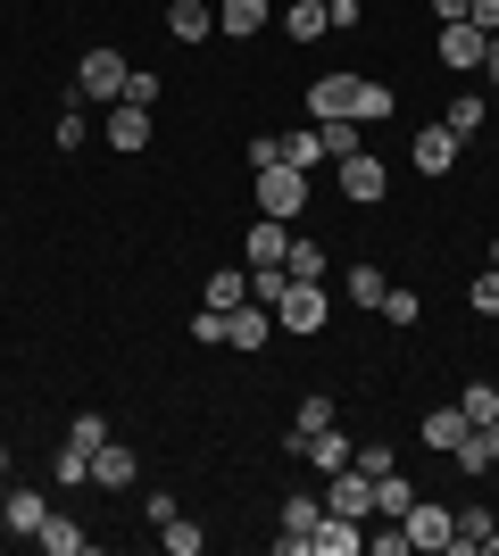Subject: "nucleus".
<instances>
[{"instance_id":"1","label":"nucleus","mask_w":499,"mask_h":556,"mask_svg":"<svg viewBox=\"0 0 499 556\" xmlns=\"http://www.w3.org/2000/svg\"><path fill=\"white\" fill-rule=\"evenodd\" d=\"M309 116H316V125H325V116H358V125H383V116H391V84L333 67V75H316V84H309Z\"/></svg>"},{"instance_id":"2","label":"nucleus","mask_w":499,"mask_h":556,"mask_svg":"<svg viewBox=\"0 0 499 556\" xmlns=\"http://www.w3.org/2000/svg\"><path fill=\"white\" fill-rule=\"evenodd\" d=\"M125 75L134 67H125L117 50H84V59H75V100H84V109H92V100L109 109V100H125Z\"/></svg>"},{"instance_id":"3","label":"nucleus","mask_w":499,"mask_h":556,"mask_svg":"<svg viewBox=\"0 0 499 556\" xmlns=\"http://www.w3.org/2000/svg\"><path fill=\"white\" fill-rule=\"evenodd\" d=\"M250 175H259V184H250L259 191V216H284L291 225V216L309 208V175H300V166H250Z\"/></svg>"},{"instance_id":"4","label":"nucleus","mask_w":499,"mask_h":556,"mask_svg":"<svg viewBox=\"0 0 499 556\" xmlns=\"http://www.w3.org/2000/svg\"><path fill=\"white\" fill-rule=\"evenodd\" d=\"M325 282H291L284 300H275V332H325Z\"/></svg>"},{"instance_id":"5","label":"nucleus","mask_w":499,"mask_h":556,"mask_svg":"<svg viewBox=\"0 0 499 556\" xmlns=\"http://www.w3.org/2000/svg\"><path fill=\"white\" fill-rule=\"evenodd\" d=\"M325 507H333V515H358V523H375V473H358V465L325 473Z\"/></svg>"},{"instance_id":"6","label":"nucleus","mask_w":499,"mask_h":556,"mask_svg":"<svg viewBox=\"0 0 499 556\" xmlns=\"http://www.w3.org/2000/svg\"><path fill=\"white\" fill-rule=\"evenodd\" d=\"M400 523H408V548H441V556L458 548V515H450V507H433V498H416Z\"/></svg>"},{"instance_id":"7","label":"nucleus","mask_w":499,"mask_h":556,"mask_svg":"<svg viewBox=\"0 0 499 556\" xmlns=\"http://www.w3.org/2000/svg\"><path fill=\"white\" fill-rule=\"evenodd\" d=\"M309 556H366V523L358 515H316V532H309Z\"/></svg>"},{"instance_id":"8","label":"nucleus","mask_w":499,"mask_h":556,"mask_svg":"<svg viewBox=\"0 0 499 556\" xmlns=\"http://www.w3.org/2000/svg\"><path fill=\"white\" fill-rule=\"evenodd\" d=\"M333 175H341V200H391V175H383V159H375V150L341 159Z\"/></svg>"},{"instance_id":"9","label":"nucleus","mask_w":499,"mask_h":556,"mask_svg":"<svg viewBox=\"0 0 499 556\" xmlns=\"http://www.w3.org/2000/svg\"><path fill=\"white\" fill-rule=\"evenodd\" d=\"M92 482H100V490H134V482H142V457H134V448L109 432V441L92 448Z\"/></svg>"},{"instance_id":"10","label":"nucleus","mask_w":499,"mask_h":556,"mask_svg":"<svg viewBox=\"0 0 499 556\" xmlns=\"http://www.w3.org/2000/svg\"><path fill=\"white\" fill-rule=\"evenodd\" d=\"M483 59H491V34H483V25H466V17L441 25V67L466 75V67H483Z\"/></svg>"},{"instance_id":"11","label":"nucleus","mask_w":499,"mask_h":556,"mask_svg":"<svg viewBox=\"0 0 499 556\" xmlns=\"http://www.w3.org/2000/svg\"><path fill=\"white\" fill-rule=\"evenodd\" d=\"M266 341H275V307L241 300L234 316H225V349H266Z\"/></svg>"},{"instance_id":"12","label":"nucleus","mask_w":499,"mask_h":556,"mask_svg":"<svg viewBox=\"0 0 499 556\" xmlns=\"http://www.w3.org/2000/svg\"><path fill=\"white\" fill-rule=\"evenodd\" d=\"M266 17H275L266 0H216V34H225V42H259Z\"/></svg>"},{"instance_id":"13","label":"nucleus","mask_w":499,"mask_h":556,"mask_svg":"<svg viewBox=\"0 0 499 556\" xmlns=\"http://www.w3.org/2000/svg\"><path fill=\"white\" fill-rule=\"evenodd\" d=\"M0 523L34 540V532L50 523V498H42V490H17V482H9V490H0Z\"/></svg>"},{"instance_id":"14","label":"nucleus","mask_w":499,"mask_h":556,"mask_svg":"<svg viewBox=\"0 0 499 556\" xmlns=\"http://www.w3.org/2000/svg\"><path fill=\"white\" fill-rule=\"evenodd\" d=\"M458 150H466V141H458L450 125H425V134H416V150H408V159H416V175H450V166H458Z\"/></svg>"},{"instance_id":"15","label":"nucleus","mask_w":499,"mask_h":556,"mask_svg":"<svg viewBox=\"0 0 499 556\" xmlns=\"http://www.w3.org/2000/svg\"><path fill=\"white\" fill-rule=\"evenodd\" d=\"M166 34H175V42H209L216 34V0H166Z\"/></svg>"},{"instance_id":"16","label":"nucleus","mask_w":499,"mask_h":556,"mask_svg":"<svg viewBox=\"0 0 499 556\" xmlns=\"http://www.w3.org/2000/svg\"><path fill=\"white\" fill-rule=\"evenodd\" d=\"M450 465H458V473H491V465H499V424H475V432L450 448Z\"/></svg>"},{"instance_id":"17","label":"nucleus","mask_w":499,"mask_h":556,"mask_svg":"<svg viewBox=\"0 0 499 556\" xmlns=\"http://www.w3.org/2000/svg\"><path fill=\"white\" fill-rule=\"evenodd\" d=\"M466 432H475V424H466V407H458V399H450V407H433V416H425V448H433V457H450V448L466 441Z\"/></svg>"},{"instance_id":"18","label":"nucleus","mask_w":499,"mask_h":556,"mask_svg":"<svg viewBox=\"0 0 499 556\" xmlns=\"http://www.w3.org/2000/svg\"><path fill=\"white\" fill-rule=\"evenodd\" d=\"M291 257V225L284 216H259V225H250V266H284Z\"/></svg>"},{"instance_id":"19","label":"nucleus","mask_w":499,"mask_h":556,"mask_svg":"<svg viewBox=\"0 0 499 556\" xmlns=\"http://www.w3.org/2000/svg\"><path fill=\"white\" fill-rule=\"evenodd\" d=\"M109 141H117V150H150V109H134V100H109Z\"/></svg>"},{"instance_id":"20","label":"nucleus","mask_w":499,"mask_h":556,"mask_svg":"<svg viewBox=\"0 0 499 556\" xmlns=\"http://www.w3.org/2000/svg\"><path fill=\"white\" fill-rule=\"evenodd\" d=\"M284 34H291V42H325V34H333V9H325V0H291V9H284Z\"/></svg>"},{"instance_id":"21","label":"nucleus","mask_w":499,"mask_h":556,"mask_svg":"<svg viewBox=\"0 0 499 556\" xmlns=\"http://www.w3.org/2000/svg\"><path fill=\"white\" fill-rule=\"evenodd\" d=\"M316 141H325V159L341 166V159H358V150H366V125H358V116H325V125H316Z\"/></svg>"},{"instance_id":"22","label":"nucleus","mask_w":499,"mask_h":556,"mask_svg":"<svg viewBox=\"0 0 499 556\" xmlns=\"http://www.w3.org/2000/svg\"><path fill=\"white\" fill-rule=\"evenodd\" d=\"M241 300H250V275H241V266H216L209 291H200V307H216V316H234Z\"/></svg>"},{"instance_id":"23","label":"nucleus","mask_w":499,"mask_h":556,"mask_svg":"<svg viewBox=\"0 0 499 556\" xmlns=\"http://www.w3.org/2000/svg\"><path fill=\"white\" fill-rule=\"evenodd\" d=\"M416 498H425V490L408 482L400 465H391V473H375V515H391V523H400V515H408V507H416Z\"/></svg>"},{"instance_id":"24","label":"nucleus","mask_w":499,"mask_h":556,"mask_svg":"<svg viewBox=\"0 0 499 556\" xmlns=\"http://www.w3.org/2000/svg\"><path fill=\"white\" fill-rule=\"evenodd\" d=\"M275 166H300V175H316V166H325V141H316V125H309V134H275Z\"/></svg>"},{"instance_id":"25","label":"nucleus","mask_w":499,"mask_h":556,"mask_svg":"<svg viewBox=\"0 0 499 556\" xmlns=\"http://www.w3.org/2000/svg\"><path fill=\"white\" fill-rule=\"evenodd\" d=\"M34 540H42L50 556H84V548H92V532H84V523H67V515H50V523H42Z\"/></svg>"},{"instance_id":"26","label":"nucleus","mask_w":499,"mask_h":556,"mask_svg":"<svg viewBox=\"0 0 499 556\" xmlns=\"http://www.w3.org/2000/svg\"><path fill=\"white\" fill-rule=\"evenodd\" d=\"M309 457H316V473H341V465H350L358 448H350V432H333V424H325V432L309 441Z\"/></svg>"},{"instance_id":"27","label":"nucleus","mask_w":499,"mask_h":556,"mask_svg":"<svg viewBox=\"0 0 499 556\" xmlns=\"http://www.w3.org/2000/svg\"><path fill=\"white\" fill-rule=\"evenodd\" d=\"M50 482H59V490H75V482H92V448H59V457H50Z\"/></svg>"},{"instance_id":"28","label":"nucleus","mask_w":499,"mask_h":556,"mask_svg":"<svg viewBox=\"0 0 499 556\" xmlns=\"http://www.w3.org/2000/svg\"><path fill=\"white\" fill-rule=\"evenodd\" d=\"M284 275H291V282H325V250H316V241H291Z\"/></svg>"},{"instance_id":"29","label":"nucleus","mask_w":499,"mask_h":556,"mask_svg":"<svg viewBox=\"0 0 499 556\" xmlns=\"http://www.w3.org/2000/svg\"><path fill=\"white\" fill-rule=\"evenodd\" d=\"M341 291H350L358 307H383V291H391V282H383V266H350V282H341Z\"/></svg>"},{"instance_id":"30","label":"nucleus","mask_w":499,"mask_h":556,"mask_svg":"<svg viewBox=\"0 0 499 556\" xmlns=\"http://www.w3.org/2000/svg\"><path fill=\"white\" fill-rule=\"evenodd\" d=\"M458 407H466V424H499V391H491V382H466Z\"/></svg>"},{"instance_id":"31","label":"nucleus","mask_w":499,"mask_h":556,"mask_svg":"<svg viewBox=\"0 0 499 556\" xmlns=\"http://www.w3.org/2000/svg\"><path fill=\"white\" fill-rule=\"evenodd\" d=\"M284 291H291V275H284V266H250V300H259V307H275Z\"/></svg>"},{"instance_id":"32","label":"nucleus","mask_w":499,"mask_h":556,"mask_svg":"<svg viewBox=\"0 0 499 556\" xmlns=\"http://www.w3.org/2000/svg\"><path fill=\"white\" fill-rule=\"evenodd\" d=\"M466 307H475V316H499V266H483V275L466 282Z\"/></svg>"},{"instance_id":"33","label":"nucleus","mask_w":499,"mask_h":556,"mask_svg":"<svg viewBox=\"0 0 499 556\" xmlns=\"http://www.w3.org/2000/svg\"><path fill=\"white\" fill-rule=\"evenodd\" d=\"M383 316H391V325H416V316H425V300H416L408 282H391V291H383Z\"/></svg>"},{"instance_id":"34","label":"nucleus","mask_w":499,"mask_h":556,"mask_svg":"<svg viewBox=\"0 0 499 556\" xmlns=\"http://www.w3.org/2000/svg\"><path fill=\"white\" fill-rule=\"evenodd\" d=\"M316 515H325V507H316L309 490H291V498H284V532H316Z\"/></svg>"},{"instance_id":"35","label":"nucleus","mask_w":499,"mask_h":556,"mask_svg":"<svg viewBox=\"0 0 499 556\" xmlns=\"http://www.w3.org/2000/svg\"><path fill=\"white\" fill-rule=\"evenodd\" d=\"M159 548H166V556H200V532L175 515V523H159Z\"/></svg>"},{"instance_id":"36","label":"nucleus","mask_w":499,"mask_h":556,"mask_svg":"<svg viewBox=\"0 0 499 556\" xmlns=\"http://www.w3.org/2000/svg\"><path fill=\"white\" fill-rule=\"evenodd\" d=\"M441 125H450V134L466 141V134H475V125H483V100H475V92H466V100H450V116H441Z\"/></svg>"},{"instance_id":"37","label":"nucleus","mask_w":499,"mask_h":556,"mask_svg":"<svg viewBox=\"0 0 499 556\" xmlns=\"http://www.w3.org/2000/svg\"><path fill=\"white\" fill-rule=\"evenodd\" d=\"M125 100H134V109H159V75L134 67V75H125Z\"/></svg>"},{"instance_id":"38","label":"nucleus","mask_w":499,"mask_h":556,"mask_svg":"<svg viewBox=\"0 0 499 556\" xmlns=\"http://www.w3.org/2000/svg\"><path fill=\"white\" fill-rule=\"evenodd\" d=\"M50 141H59V150H84V141H92V125H84V109H67V116H59V134H50Z\"/></svg>"},{"instance_id":"39","label":"nucleus","mask_w":499,"mask_h":556,"mask_svg":"<svg viewBox=\"0 0 499 556\" xmlns=\"http://www.w3.org/2000/svg\"><path fill=\"white\" fill-rule=\"evenodd\" d=\"M191 341H200V349H216V341H225V316H216V307H200V316H191Z\"/></svg>"},{"instance_id":"40","label":"nucleus","mask_w":499,"mask_h":556,"mask_svg":"<svg viewBox=\"0 0 499 556\" xmlns=\"http://www.w3.org/2000/svg\"><path fill=\"white\" fill-rule=\"evenodd\" d=\"M67 441H75V448H100V441H109V424H100V416H75Z\"/></svg>"},{"instance_id":"41","label":"nucleus","mask_w":499,"mask_h":556,"mask_svg":"<svg viewBox=\"0 0 499 556\" xmlns=\"http://www.w3.org/2000/svg\"><path fill=\"white\" fill-rule=\"evenodd\" d=\"M350 465H358V473H391V465H400V457H391V448H383V441H366V448H358Z\"/></svg>"},{"instance_id":"42","label":"nucleus","mask_w":499,"mask_h":556,"mask_svg":"<svg viewBox=\"0 0 499 556\" xmlns=\"http://www.w3.org/2000/svg\"><path fill=\"white\" fill-rule=\"evenodd\" d=\"M466 25H483V34L499 42V0H475V9H466Z\"/></svg>"},{"instance_id":"43","label":"nucleus","mask_w":499,"mask_h":556,"mask_svg":"<svg viewBox=\"0 0 499 556\" xmlns=\"http://www.w3.org/2000/svg\"><path fill=\"white\" fill-rule=\"evenodd\" d=\"M466 9H475V0H433V17H441V25H458Z\"/></svg>"},{"instance_id":"44","label":"nucleus","mask_w":499,"mask_h":556,"mask_svg":"<svg viewBox=\"0 0 499 556\" xmlns=\"http://www.w3.org/2000/svg\"><path fill=\"white\" fill-rule=\"evenodd\" d=\"M483 75H491V92H499V59H483Z\"/></svg>"},{"instance_id":"45","label":"nucleus","mask_w":499,"mask_h":556,"mask_svg":"<svg viewBox=\"0 0 499 556\" xmlns=\"http://www.w3.org/2000/svg\"><path fill=\"white\" fill-rule=\"evenodd\" d=\"M0 482H9V448H0Z\"/></svg>"},{"instance_id":"46","label":"nucleus","mask_w":499,"mask_h":556,"mask_svg":"<svg viewBox=\"0 0 499 556\" xmlns=\"http://www.w3.org/2000/svg\"><path fill=\"white\" fill-rule=\"evenodd\" d=\"M491 266H499V241H491Z\"/></svg>"},{"instance_id":"47","label":"nucleus","mask_w":499,"mask_h":556,"mask_svg":"<svg viewBox=\"0 0 499 556\" xmlns=\"http://www.w3.org/2000/svg\"><path fill=\"white\" fill-rule=\"evenodd\" d=\"M491 59H499V42H491Z\"/></svg>"}]
</instances>
